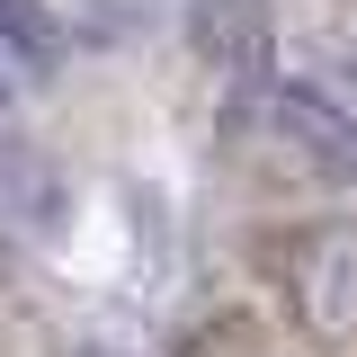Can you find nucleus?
Here are the masks:
<instances>
[{
	"instance_id": "f257e3e1",
	"label": "nucleus",
	"mask_w": 357,
	"mask_h": 357,
	"mask_svg": "<svg viewBox=\"0 0 357 357\" xmlns=\"http://www.w3.org/2000/svg\"><path fill=\"white\" fill-rule=\"evenodd\" d=\"M295 304L321 340H349L357 331V223H331L295 250Z\"/></svg>"
}]
</instances>
